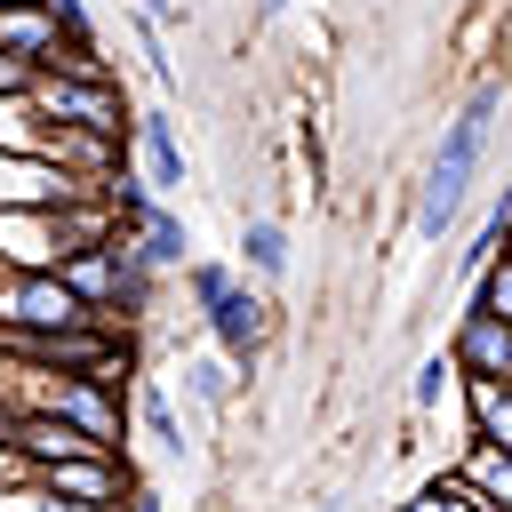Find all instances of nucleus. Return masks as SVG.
<instances>
[{
    "label": "nucleus",
    "mask_w": 512,
    "mask_h": 512,
    "mask_svg": "<svg viewBox=\"0 0 512 512\" xmlns=\"http://www.w3.org/2000/svg\"><path fill=\"white\" fill-rule=\"evenodd\" d=\"M496 104H504V80H480V88L456 104V120H448V136H440V152H432V168H424V184H416V240H440V232L464 216L472 176H480V160H488Z\"/></svg>",
    "instance_id": "f257e3e1"
},
{
    "label": "nucleus",
    "mask_w": 512,
    "mask_h": 512,
    "mask_svg": "<svg viewBox=\"0 0 512 512\" xmlns=\"http://www.w3.org/2000/svg\"><path fill=\"white\" fill-rule=\"evenodd\" d=\"M24 96H32L48 120H64V128H96V136H120V144H136V112H128L120 80H72V72H48V64H32Z\"/></svg>",
    "instance_id": "f03ea898"
},
{
    "label": "nucleus",
    "mask_w": 512,
    "mask_h": 512,
    "mask_svg": "<svg viewBox=\"0 0 512 512\" xmlns=\"http://www.w3.org/2000/svg\"><path fill=\"white\" fill-rule=\"evenodd\" d=\"M88 320H104V312H88L64 272H8L0 264V328H88Z\"/></svg>",
    "instance_id": "7ed1b4c3"
},
{
    "label": "nucleus",
    "mask_w": 512,
    "mask_h": 512,
    "mask_svg": "<svg viewBox=\"0 0 512 512\" xmlns=\"http://www.w3.org/2000/svg\"><path fill=\"white\" fill-rule=\"evenodd\" d=\"M88 192H104V176H72L64 160H40V152H0V208H56Z\"/></svg>",
    "instance_id": "20e7f679"
},
{
    "label": "nucleus",
    "mask_w": 512,
    "mask_h": 512,
    "mask_svg": "<svg viewBox=\"0 0 512 512\" xmlns=\"http://www.w3.org/2000/svg\"><path fill=\"white\" fill-rule=\"evenodd\" d=\"M200 320H208L216 352H224V360H232V368L248 376V368H256V352H264V336H272V304H264V296H256L248 280H232V288H224V296H216V304H208Z\"/></svg>",
    "instance_id": "39448f33"
},
{
    "label": "nucleus",
    "mask_w": 512,
    "mask_h": 512,
    "mask_svg": "<svg viewBox=\"0 0 512 512\" xmlns=\"http://www.w3.org/2000/svg\"><path fill=\"white\" fill-rule=\"evenodd\" d=\"M448 360L464 368V376H504L512 384V320H496V312H464L456 320V344H448Z\"/></svg>",
    "instance_id": "423d86ee"
},
{
    "label": "nucleus",
    "mask_w": 512,
    "mask_h": 512,
    "mask_svg": "<svg viewBox=\"0 0 512 512\" xmlns=\"http://www.w3.org/2000/svg\"><path fill=\"white\" fill-rule=\"evenodd\" d=\"M136 160H144V184L152 192H176L184 184V144H176V120L168 112H136Z\"/></svg>",
    "instance_id": "0eeeda50"
},
{
    "label": "nucleus",
    "mask_w": 512,
    "mask_h": 512,
    "mask_svg": "<svg viewBox=\"0 0 512 512\" xmlns=\"http://www.w3.org/2000/svg\"><path fill=\"white\" fill-rule=\"evenodd\" d=\"M128 248H136L152 272H168V264H184V256H192V232H184V216H176V208H160V192H152V208L128 224Z\"/></svg>",
    "instance_id": "6e6552de"
},
{
    "label": "nucleus",
    "mask_w": 512,
    "mask_h": 512,
    "mask_svg": "<svg viewBox=\"0 0 512 512\" xmlns=\"http://www.w3.org/2000/svg\"><path fill=\"white\" fill-rule=\"evenodd\" d=\"M56 32H64V24L48 16V0H8V8H0V48L24 56V64H40V56L56 48Z\"/></svg>",
    "instance_id": "1a4fd4ad"
},
{
    "label": "nucleus",
    "mask_w": 512,
    "mask_h": 512,
    "mask_svg": "<svg viewBox=\"0 0 512 512\" xmlns=\"http://www.w3.org/2000/svg\"><path fill=\"white\" fill-rule=\"evenodd\" d=\"M456 480H464V488H480V504H488V512H512V456H504V448L472 440V448H464V464H456Z\"/></svg>",
    "instance_id": "9d476101"
},
{
    "label": "nucleus",
    "mask_w": 512,
    "mask_h": 512,
    "mask_svg": "<svg viewBox=\"0 0 512 512\" xmlns=\"http://www.w3.org/2000/svg\"><path fill=\"white\" fill-rule=\"evenodd\" d=\"M0 152H40L48 160V112L24 88H0Z\"/></svg>",
    "instance_id": "9b49d317"
},
{
    "label": "nucleus",
    "mask_w": 512,
    "mask_h": 512,
    "mask_svg": "<svg viewBox=\"0 0 512 512\" xmlns=\"http://www.w3.org/2000/svg\"><path fill=\"white\" fill-rule=\"evenodd\" d=\"M128 408H136V424L152 432V448H160V456H184V424H176V408H168V392H160L152 376H136Z\"/></svg>",
    "instance_id": "f8f14e48"
},
{
    "label": "nucleus",
    "mask_w": 512,
    "mask_h": 512,
    "mask_svg": "<svg viewBox=\"0 0 512 512\" xmlns=\"http://www.w3.org/2000/svg\"><path fill=\"white\" fill-rule=\"evenodd\" d=\"M40 64H48V72H72V80H120V64H112L88 32H56V48H48Z\"/></svg>",
    "instance_id": "ddd939ff"
},
{
    "label": "nucleus",
    "mask_w": 512,
    "mask_h": 512,
    "mask_svg": "<svg viewBox=\"0 0 512 512\" xmlns=\"http://www.w3.org/2000/svg\"><path fill=\"white\" fill-rule=\"evenodd\" d=\"M184 392H192V400L216 416V408H232V392H240V368H232L224 352H216V360H184Z\"/></svg>",
    "instance_id": "4468645a"
},
{
    "label": "nucleus",
    "mask_w": 512,
    "mask_h": 512,
    "mask_svg": "<svg viewBox=\"0 0 512 512\" xmlns=\"http://www.w3.org/2000/svg\"><path fill=\"white\" fill-rule=\"evenodd\" d=\"M240 256H248V272L280 280V272H288V232H280L272 216H248V232H240Z\"/></svg>",
    "instance_id": "2eb2a0df"
},
{
    "label": "nucleus",
    "mask_w": 512,
    "mask_h": 512,
    "mask_svg": "<svg viewBox=\"0 0 512 512\" xmlns=\"http://www.w3.org/2000/svg\"><path fill=\"white\" fill-rule=\"evenodd\" d=\"M472 304H480V312H496V320H512V248H496V256L480 264V280H472Z\"/></svg>",
    "instance_id": "dca6fc26"
},
{
    "label": "nucleus",
    "mask_w": 512,
    "mask_h": 512,
    "mask_svg": "<svg viewBox=\"0 0 512 512\" xmlns=\"http://www.w3.org/2000/svg\"><path fill=\"white\" fill-rule=\"evenodd\" d=\"M0 512H96V504H72L40 480H0Z\"/></svg>",
    "instance_id": "f3484780"
},
{
    "label": "nucleus",
    "mask_w": 512,
    "mask_h": 512,
    "mask_svg": "<svg viewBox=\"0 0 512 512\" xmlns=\"http://www.w3.org/2000/svg\"><path fill=\"white\" fill-rule=\"evenodd\" d=\"M400 512H488V504H480V488H464L456 472H440V480H432L424 496H408Z\"/></svg>",
    "instance_id": "a211bd4d"
},
{
    "label": "nucleus",
    "mask_w": 512,
    "mask_h": 512,
    "mask_svg": "<svg viewBox=\"0 0 512 512\" xmlns=\"http://www.w3.org/2000/svg\"><path fill=\"white\" fill-rule=\"evenodd\" d=\"M456 384H464V368H456L448 352H432V360L416 368V408H440V400H448Z\"/></svg>",
    "instance_id": "6ab92c4d"
},
{
    "label": "nucleus",
    "mask_w": 512,
    "mask_h": 512,
    "mask_svg": "<svg viewBox=\"0 0 512 512\" xmlns=\"http://www.w3.org/2000/svg\"><path fill=\"white\" fill-rule=\"evenodd\" d=\"M504 216H512V200H504V208H496V216H488V224L464 240V256H456V272H464V280H480V264L496 256V240H504Z\"/></svg>",
    "instance_id": "aec40b11"
},
{
    "label": "nucleus",
    "mask_w": 512,
    "mask_h": 512,
    "mask_svg": "<svg viewBox=\"0 0 512 512\" xmlns=\"http://www.w3.org/2000/svg\"><path fill=\"white\" fill-rule=\"evenodd\" d=\"M136 48H144V72H152V80H160V88H176V64H168V56H160V24H152V16H144V8H136Z\"/></svg>",
    "instance_id": "412c9836"
},
{
    "label": "nucleus",
    "mask_w": 512,
    "mask_h": 512,
    "mask_svg": "<svg viewBox=\"0 0 512 512\" xmlns=\"http://www.w3.org/2000/svg\"><path fill=\"white\" fill-rule=\"evenodd\" d=\"M232 280H240L232 264H192V272H184V288H192V304H200V312H208V304H216Z\"/></svg>",
    "instance_id": "4be33fe9"
},
{
    "label": "nucleus",
    "mask_w": 512,
    "mask_h": 512,
    "mask_svg": "<svg viewBox=\"0 0 512 512\" xmlns=\"http://www.w3.org/2000/svg\"><path fill=\"white\" fill-rule=\"evenodd\" d=\"M48 16H56L64 32H88V8H80V0H48Z\"/></svg>",
    "instance_id": "5701e85b"
},
{
    "label": "nucleus",
    "mask_w": 512,
    "mask_h": 512,
    "mask_svg": "<svg viewBox=\"0 0 512 512\" xmlns=\"http://www.w3.org/2000/svg\"><path fill=\"white\" fill-rule=\"evenodd\" d=\"M24 80H32V64H24V56H8V48H0V88H24Z\"/></svg>",
    "instance_id": "b1692460"
},
{
    "label": "nucleus",
    "mask_w": 512,
    "mask_h": 512,
    "mask_svg": "<svg viewBox=\"0 0 512 512\" xmlns=\"http://www.w3.org/2000/svg\"><path fill=\"white\" fill-rule=\"evenodd\" d=\"M136 8H144L152 24H176V16H184V0H136Z\"/></svg>",
    "instance_id": "393cba45"
},
{
    "label": "nucleus",
    "mask_w": 512,
    "mask_h": 512,
    "mask_svg": "<svg viewBox=\"0 0 512 512\" xmlns=\"http://www.w3.org/2000/svg\"><path fill=\"white\" fill-rule=\"evenodd\" d=\"M128 512H160V496L152 488H128Z\"/></svg>",
    "instance_id": "a878e982"
},
{
    "label": "nucleus",
    "mask_w": 512,
    "mask_h": 512,
    "mask_svg": "<svg viewBox=\"0 0 512 512\" xmlns=\"http://www.w3.org/2000/svg\"><path fill=\"white\" fill-rule=\"evenodd\" d=\"M8 432H16V408H8V400H0V448H8Z\"/></svg>",
    "instance_id": "bb28decb"
},
{
    "label": "nucleus",
    "mask_w": 512,
    "mask_h": 512,
    "mask_svg": "<svg viewBox=\"0 0 512 512\" xmlns=\"http://www.w3.org/2000/svg\"><path fill=\"white\" fill-rule=\"evenodd\" d=\"M256 16H288V0H256Z\"/></svg>",
    "instance_id": "cd10ccee"
},
{
    "label": "nucleus",
    "mask_w": 512,
    "mask_h": 512,
    "mask_svg": "<svg viewBox=\"0 0 512 512\" xmlns=\"http://www.w3.org/2000/svg\"><path fill=\"white\" fill-rule=\"evenodd\" d=\"M320 512H344V504H320Z\"/></svg>",
    "instance_id": "c85d7f7f"
},
{
    "label": "nucleus",
    "mask_w": 512,
    "mask_h": 512,
    "mask_svg": "<svg viewBox=\"0 0 512 512\" xmlns=\"http://www.w3.org/2000/svg\"><path fill=\"white\" fill-rule=\"evenodd\" d=\"M0 8H8V0H0Z\"/></svg>",
    "instance_id": "c756f323"
},
{
    "label": "nucleus",
    "mask_w": 512,
    "mask_h": 512,
    "mask_svg": "<svg viewBox=\"0 0 512 512\" xmlns=\"http://www.w3.org/2000/svg\"><path fill=\"white\" fill-rule=\"evenodd\" d=\"M504 456H512V448H504Z\"/></svg>",
    "instance_id": "7c9ffc66"
}]
</instances>
